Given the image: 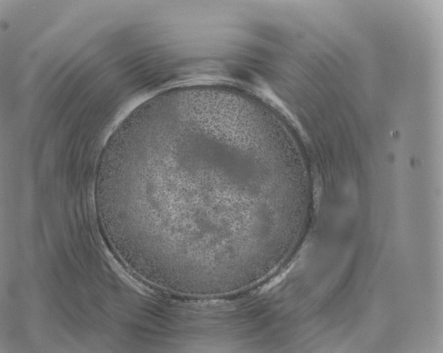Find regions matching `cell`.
I'll return each instance as SVG.
<instances>
[{"instance_id":"1","label":"cell","mask_w":443,"mask_h":353,"mask_svg":"<svg viewBox=\"0 0 443 353\" xmlns=\"http://www.w3.org/2000/svg\"><path fill=\"white\" fill-rule=\"evenodd\" d=\"M304 178L256 115L175 96L134 109L96 170L134 247L172 275L224 270L266 253Z\"/></svg>"}]
</instances>
